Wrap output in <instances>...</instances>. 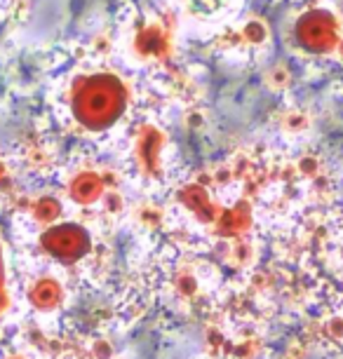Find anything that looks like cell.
<instances>
[{"label":"cell","mask_w":343,"mask_h":359,"mask_svg":"<svg viewBox=\"0 0 343 359\" xmlns=\"http://www.w3.org/2000/svg\"><path fill=\"white\" fill-rule=\"evenodd\" d=\"M329 31L332 29H329L327 19L315 15L311 19H306V26H301V38H304L311 47H320L329 40Z\"/></svg>","instance_id":"obj_2"},{"label":"cell","mask_w":343,"mask_h":359,"mask_svg":"<svg viewBox=\"0 0 343 359\" xmlns=\"http://www.w3.org/2000/svg\"><path fill=\"white\" fill-rule=\"evenodd\" d=\"M120 111V90L111 80H102V83H92L85 90L83 99H80V113L87 123L97 125L106 123Z\"/></svg>","instance_id":"obj_1"}]
</instances>
